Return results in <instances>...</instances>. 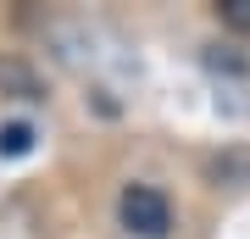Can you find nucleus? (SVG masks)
<instances>
[{"instance_id":"7ed1b4c3","label":"nucleus","mask_w":250,"mask_h":239,"mask_svg":"<svg viewBox=\"0 0 250 239\" xmlns=\"http://www.w3.org/2000/svg\"><path fill=\"white\" fill-rule=\"evenodd\" d=\"M217 17H223L233 34H250V0H217Z\"/></svg>"},{"instance_id":"f03ea898","label":"nucleus","mask_w":250,"mask_h":239,"mask_svg":"<svg viewBox=\"0 0 250 239\" xmlns=\"http://www.w3.org/2000/svg\"><path fill=\"white\" fill-rule=\"evenodd\" d=\"M28 145H34V128L28 123H6L0 128V156H28Z\"/></svg>"},{"instance_id":"f257e3e1","label":"nucleus","mask_w":250,"mask_h":239,"mask_svg":"<svg viewBox=\"0 0 250 239\" xmlns=\"http://www.w3.org/2000/svg\"><path fill=\"white\" fill-rule=\"evenodd\" d=\"M117 212H123V228L139 234V239H167L172 234V206L150 184H128L123 200H117Z\"/></svg>"}]
</instances>
